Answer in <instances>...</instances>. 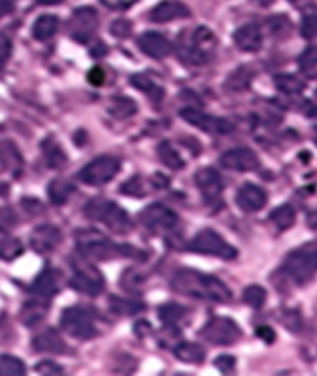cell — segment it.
I'll list each match as a JSON object with an SVG mask.
<instances>
[{
    "label": "cell",
    "instance_id": "obj_24",
    "mask_svg": "<svg viewBox=\"0 0 317 376\" xmlns=\"http://www.w3.org/2000/svg\"><path fill=\"white\" fill-rule=\"evenodd\" d=\"M173 354L178 361L187 365H200L205 360V349L195 343H180L173 348Z\"/></svg>",
    "mask_w": 317,
    "mask_h": 376
},
{
    "label": "cell",
    "instance_id": "obj_2",
    "mask_svg": "<svg viewBox=\"0 0 317 376\" xmlns=\"http://www.w3.org/2000/svg\"><path fill=\"white\" fill-rule=\"evenodd\" d=\"M79 253L90 262H109L115 258H138L136 247L129 245H115L96 229H83L75 233Z\"/></svg>",
    "mask_w": 317,
    "mask_h": 376
},
{
    "label": "cell",
    "instance_id": "obj_43",
    "mask_svg": "<svg viewBox=\"0 0 317 376\" xmlns=\"http://www.w3.org/2000/svg\"><path fill=\"white\" fill-rule=\"evenodd\" d=\"M121 192L124 195L129 196H143L144 195V183L141 180V177L129 178L124 185L121 187Z\"/></svg>",
    "mask_w": 317,
    "mask_h": 376
},
{
    "label": "cell",
    "instance_id": "obj_6",
    "mask_svg": "<svg viewBox=\"0 0 317 376\" xmlns=\"http://www.w3.org/2000/svg\"><path fill=\"white\" fill-rule=\"evenodd\" d=\"M74 268V276H71L70 285L76 292L88 295V297H97L104 290L105 281L102 273L90 263V259H74L71 262Z\"/></svg>",
    "mask_w": 317,
    "mask_h": 376
},
{
    "label": "cell",
    "instance_id": "obj_34",
    "mask_svg": "<svg viewBox=\"0 0 317 376\" xmlns=\"http://www.w3.org/2000/svg\"><path fill=\"white\" fill-rule=\"evenodd\" d=\"M144 283H146V275L136 270V268H129V270L124 271L121 278L122 290H126L129 293H141Z\"/></svg>",
    "mask_w": 317,
    "mask_h": 376
},
{
    "label": "cell",
    "instance_id": "obj_26",
    "mask_svg": "<svg viewBox=\"0 0 317 376\" xmlns=\"http://www.w3.org/2000/svg\"><path fill=\"white\" fill-rule=\"evenodd\" d=\"M42 156H45L46 165L51 170H59L67 165V155L63 151L62 146L53 139H46L42 143Z\"/></svg>",
    "mask_w": 317,
    "mask_h": 376
},
{
    "label": "cell",
    "instance_id": "obj_60",
    "mask_svg": "<svg viewBox=\"0 0 317 376\" xmlns=\"http://www.w3.org/2000/svg\"><path fill=\"white\" fill-rule=\"evenodd\" d=\"M290 2H299V0H290Z\"/></svg>",
    "mask_w": 317,
    "mask_h": 376
},
{
    "label": "cell",
    "instance_id": "obj_38",
    "mask_svg": "<svg viewBox=\"0 0 317 376\" xmlns=\"http://www.w3.org/2000/svg\"><path fill=\"white\" fill-rule=\"evenodd\" d=\"M299 68L307 78H317V46H309L299 58Z\"/></svg>",
    "mask_w": 317,
    "mask_h": 376
},
{
    "label": "cell",
    "instance_id": "obj_31",
    "mask_svg": "<svg viewBox=\"0 0 317 376\" xmlns=\"http://www.w3.org/2000/svg\"><path fill=\"white\" fill-rule=\"evenodd\" d=\"M270 222L278 230H287L295 224V211L290 205H280L275 211L270 213Z\"/></svg>",
    "mask_w": 317,
    "mask_h": 376
},
{
    "label": "cell",
    "instance_id": "obj_56",
    "mask_svg": "<svg viewBox=\"0 0 317 376\" xmlns=\"http://www.w3.org/2000/svg\"><path fill=\"white\" fill-rule=\"evenodd\" d=\"M38 2L42 4V6H54V4L63 2V0H38Z\"/></svg>",
    "mask_w": 317,
    "mask_h": 376
},
{
    "label": "cell",
    "instance_id": "obj_37",
    "mask_svg": "<svg viewBox=\"0 0 317 376\" xmlns=\"http://www.w3.org/2000/svg\"><path fill=\"white\" fill-rule=\"evenodd\" d=\"M24 253L23 242L16 237L0 239V259L4 262H14Z\"/></svg>",
    "mask_w": 317,
    "mask_h": 376
},
{
    "label": "cell",
    "instance_id": "obj_10",
    "mask_svg": "<svg viewBox=\"0 0 317 376\" xmlns=\"http://www.w3.org/2000/svg\"><path fill=\"white\" fill-rule=\"evenodd\" d=\"M141 224L155 234H170L178 228V216L163 204H151L139 213Z\"/></svg>",
    "mask_w": 317,
    "mask_h": 376
},
{
    "label": "cell",
    "instance_id": "obj_29",
    "mask_svg": "<svg viewBox=\"0 0 317 376\" xmlns=\"http://www.w3.org/2000/svg\"><path fill=\"white\" fill-rule=\"evenodd\" d=\"M46 312H48V305L41 302H28L21 310V322L25 326L33 327L36 324H40L45 319Z\"/></svg>",
    "mask_w": 317,
    "mask_h": 376
},
{
    "label": "cell",
    "instance_id": "obj_17",
    "mask_svg": "<svg viewBox=\"0 0 317 376\" xmlns=\"http://www.w3.org/2000/svg\"><path fill=\"white\" fill-rule=\"evenodd\" d=\"M138 46L144 54H148V57L155 59L166 58L171 53V42L166 40L163 34L153 31L141 34L138 40Z\"/></svg>",
    "mask_w": 317,
    "mask_h": 376
},
{
    "label": "cell",
    "instance_id": "obj_8",
    "mask_svg": "<svg viewBox=\"0 0 317 376\" xmlns=\"http://www.w3.org/2000/svg\"><path fill=\"white\" fill-rule=\"evenodd\" d=\"M121 170V161L114 156H98L81 168L80 182L90 187H100L110 182Z\"/></svg>",
    "mask_w": 317,
    "mask_h": 376
},
{
    "label": "cell",
    "instance_id": "obj_20",
    "mask_svg": "<svg viewBox=\"0 0 317 376\" xmlns=\"http://www.w3.org/2000/svg\"><path fill=\"white\" fill-rule=\"evenodd\" d=\"M33 349L36 353L46 354H62L67 351V344L63 337L54 329H46L33 339Z\"/></svg>",
    "mask_w": 317,
    "mask_h": 376
},
{
    "label": "cell",
    "instance_id": "obj_27",
    "mask_svg": "<svg viewBox=\"0 0 317 376\" xmlns=\"http://www.w3.org/2000/svg\"><path fill=\"white\" fill-rule=\"evenodd\" d=\"M59 20L57 16H41L33 25V36L38 41H48L58 31Z\"/></svg>",
    "mask_w": 317,
    "mask_h": 376
},
{
    "label": "cell",
    "instance_id": "obj_22",
    "mask_svg": "<svg viewBox=\"0 0 317 376\" xmlns=\"http://www.w3.org/2000/svg\"><path fill=\"white\" fill-rule=\"evenodd\" d=\"M253 78H255V70L250 66H239L238 70H234L233 74L229 75V78L226 80L224 83V88L228 92H244L250 88V85L253 82Z\"/></svg>",
    "mask_w": 317,
    "mask_h": 376
},
{
    "label": "cell",
    "instance_id": "obj_49",
    "mask_svg": "<svg viewBox=\"0 0 317 376\" xmlns=\"http://www.w3.org/2000/svg\"><path fill=\"white\" fill-rule=\"evenodd\" d=\"M87 78L92 85H96V87H100V85L105 82V71L102 70L100 66H96L88 71Z\"/></svg>",
    "mask_w": 317,
    "mask_h": 376
},
{
    "label": "cell",
    "instance_id": "obj_13",
    "mask_svg": "<svg viewBox=\"0 0 317 376\" xmlns=\"http://www.w3.org/2000/svg\"><path fill=\"white\" fill-rule=\"evenodd\" d=\"M219 163L222 168L231 170V172L246 173L260 168V158L250 148H234L221 156Z\"/></svg>",
    "mask_w": 317,
    "mask_h": 376
},
{
    "label": "cell",
    "instance_id": "obj_30",
    "mask_svg": "<svg viewBox=\"0 0 317 376\" xmlns=\"http://www.w3.org/2000/svg\"><path fill=\"white\" fill-rule=\"evenodd\" d=\"M129 82L132 83V87H136V88H138V90L146 93V95L149 98H151V100L160 102L161 98H163V88L158 87V85L155 82H153V80L149 78L148 75L136 74V75L131 76Z\"/></svg>",
    "mask_w": 317,
    "mask_h": 376
},
{
    "label": "cell",
    "instance_id": "obj_53",
    "mask_svg": "<svg viewBox=\"0 0 317 376\" xmlns=\"http://www.w3.org/2000/svg\"><path fill=\"white\" fill-rule=\"evenodd\" d=\"M16 7V0H0V17L8 16Z\"/></svg>",
    "mask_w": 317,
    "mask_h": 376
},
{
    "label": "cell",
    "instance_id": "obj_47",
    "mask_svg": "<svg viewBox=\"0 0 317 376\" xmlns=\"http://www.w3.org/2000/svg\"><path fill=\"white\" fill-rule=\"evenodd\" d=\"M36 371L40 375H63V368L53 361H41L36 366Z\"/></svg>",
    "mask_w": 317,
    "mask_h": 376
},
{
    "label": "cell",
    "instance_id": "obj_42",
    "mask_svg": "<svg viewBox=\"0 0 317 376\" xmlns=\"http://www.w3.org/2000/svg\"><path fill=\"white\" fill-rule=\"evenodd\" d=\"M19 224V219H17V213L12 211L11 207H0V230L2 233H8Z\"/></svg>",
    "mask_w": 317,
    "mask_h": 376
},
{
    "label": "cell",
    "instance_id": "obj_59",
    "mask_svg": "<svg viewBox=\"0 0 317 376\" xmlns=\"http://www.w3.org/2000/svg\"><path fill=\"white\" fill-rule=\"evenodd\" d=\"M314 139H316V144H317V129H316V136H314Z\"/></svg>",
    "mask_w": 317,
    "mask_h": 376
},
{
    "label": "cell",
    "instance_id": "obj_4",
    "mask_svg": "<svg viewBox=\"0 0 317 376\" xmlns=\"http://www.w3.org/2000/svg\"><path fill=\"white\" fill-rule=\"evenodd\" d=\"M284 275L295 285H307L317 275V242H309L287 254Z\"/></svg>",
    "mask_w": 317,
    "mask_h": 376
},
{
    "label": "cell",
    "instance_id": "obj_19",
    "mask_svg": "<svg viewBox=\"0 0 317 376\" xmlns=\"http://www.w3.org/2000/svg\"><path fill=\"white\" fill-rule=\"evenodd\" d=\"M234 42L244 53H256L263 45V34L258 24H244L234 33Z\"/></svg>",
    "mask_w": 317,
    "mask_h": 376
},
{
    "label": "cell",
    "instance_id": "obj_12",
    "mask_svg": "<svg viewBox=\"0 0 317 376\" xmlns=\"http://www.w3.org/2000/svg\"><path fill=\"white\" fill-rule=\"evenodd\" d=\"M180 117L183 121L192 124V126L199 127L200 131L207 132V134L214 136H226L231 134L234 131V126L229 121L221 117H212V115H207L200 110L192 109V107H187V109L180 110Z\"/></svg>",
    "mask_w": 317,
    "mask_h": 376
},
{
    "label": "cell",
    "instance_id": "obj_57",
    "mask_svg": "<svg viewBox=\"0 0 317 376\" xmlns=\"http://www.w3.org/2000/svg\"><path fill=\"white\" fill-rule=\"evenodd\" d=\"M7 192H8V185H6V183H2V182H0V196H2V195H6Z\"/></svg>",
    "mask_w": 317,
    "mask_h": 376
},
{
    "label": "cell",
    "instance_id": "obj_33",
    "mask_svg": "<svg viewBox=\"0 0 317 376\" xmlns=\"http://www.w3.org/2000/svg\"><path fill=\"white\" fill-rule=\"evenodd\" d=\"M109 307H110V310L117 315H134L146 309L144 303L132 302V300H127V298H121V297H110Z\"/></svg>",
    "mask_w": 317,
    "mask_h": 376
},
{
    "label": "cell",
    "instance_id": "obj_14",
    "mask_svg": "<svg viewBox=\"0 0 317 376\" xmlns=\"http://www.w3.org/2000/svg\"><path fill=\"white\" fill-rule=\"evenodd\" d=\"M195 185L202 194L207 204L214 205L219 202L222 190H224V182H222L221 173L214 168H202L195 173Z\"/></svg>",
    "mask_w": 317,
    "mask_h": 376
},
{
    "label": "cell",
    "instance_id": "obj_9",
    "mask_svg": "<svg viewBox=\"0 0 317 376\" xmlns=\"http://www.w3.org/2000/svg\"><path fill=\"white\" fill-rule=\"evenodd\" d=\"M200 336L216 346H231L241 339V329L229 317H212L205 322Z\"/></svg>",
    "mask_w": 317,
    "mask_h": 376
},
{
    "label": "cell",
    "instance_id": "obj_55",
    "mask_svg": "<svg viewBox=\"0 0 317 376\" xmlns=\"http://www.w3.org/2000/svg\"><path fill=\"white\" fill-rule=\"evenodd\" d=\"M307 115H311V117H317V92L314 95V100L311 102L309 110H307Z\"/></svg>",
    "mask_w": 317,
    "mask_h": 376
},
{
    "label": "cell",
    "instance_id": "obj_39",
    "mask_svg": "<svg viewBox=\"0 0 317 376\" xmlns=\"http://www.w3.org/2000/svg\"><path fill=\"white\" fill-rule=\"evenodd\" d=\"M25 375V365L19 358L11 354L0 356V376H23Z\"/></svg>",
    "mask_w": 317,
    "mask_h": 376
},
{
    "label": "cell",
    "instance_id": "obj_21",
    "mask_svg": "<svg viewBox=\"0 0 317 376\" xmlns=\"http://www.w3.org/2000/svg\"><path fill=\"white\" fill-rule=\"evenodd\" d=\"M59 281L62 275L58 270L53 268H46L38 275V278L33 283V293H36L40 298H51L59 292Z\"/></svg>",
    "mask_w": 317,
    "mask_h": 376
},
{
    "label": "cell",
    "instance_id": "obj_41",
    "mask_svg": "<svg viewBox=\"0 0 317 376\" xmlns=\"http://www.w3.org/2000/svg\"><path fill=\"white\" fill-rule=\"evenodd\" d=\"M268 24H270V33L277 37H285L287 34L290 33V29H292V24H290V20L287 19L285 16L272 17V19L268 20Z\"/></svg>",
    "mask_w": 317,
    "mask_h": 376
},
{
    "label": "cell",
    "instance_id": "obj_3",
    "mask_svg": "<svg viewBox=\"0 0 317 376\" xmlns=\"http://www.w3.org/2000/svg\"><path fill=\"white\" fill-rule=\"evenodd\" d=\"M85 217L87 219L102 222L105 228H109L115 234H127L132 230V221L121 205H117L113 200L102 199H92L90 202L85 204Z\"/></svg>",
    "mask_w": 317,
    "mask_h": 376
},
{
    "label": "cell",
    "instance_id": "obj_36",
    "mask_svg": "<svg viewBox=\"0 0 317 376\" xmlns=\"http://www.w3.org/2000/svg\"><path fill=\"white\" fill-rule=\"evenodd\" d=\"M158 156H160L161 163L166 165L171 170H182L183 166H185V161L175 151L168 141H163L160 146H158Z\"/></svg>",
    "mask_w": 317,
    "mask_h": 376
},
{
    "label": "cell",
    "instance_id": "obj_5",
    "mask_svg": "<svg viewBox=\"0 0 317 376\" xmlns=\"http://www.w3.org/2000/svg\"><path fill=\"white\" fill-rule=\"evenodd\" d=\"M59 324H62L63 331L75 339H92L97 336L96 320H93L92 312L85 307H68L62 312Z\"/></svg>",
    "mask_w": 317,
    "mask_h": 376
},
{
    "label": "cell",
    "instance_id": "obj_23",
    "mask_svg": "<svg viewBox=\"0 0 317 376\" xmlns=\"http://www.w3.org/2000/svg\"><path fill=\"white\" fill-rule=\"evenodd\" d=\"M178 54L183 63H187V65H192V66H202L209 61V54L204 53L199 46L194 45V41L192 40L180 41Z\"/></svg>",
    "mask_w": 317,
    "mask_h": 376
},
{
    "label": "cell",
    "instance_id": "obj_18",
    "mask_svg": "<svg viewBox=\"0 0 317 376\" xmlns=\"http://www.w3.org/2000/svg\"><path fill=\"white\" fill-rule=\"evenodd\" d=\"M190 16V11H188L185 4L178 2V0H165V2L158 4L156 7L151 8L149 12V19L153 23H170V20H177L183 19V17Z\"/></svg>",
    "mask_w": 317,
    "mask_h": 376
},
{
    "label": "cell",
    "instance_id": "obj_15",
    "mask_svg": "<svg viewBox=\"0 0 317 376\" xmlns=\"http://www.w3.org/2000/svg\"><path fill=\"white\" fill-rule=\"evenodd\" d=\"M62 230H59L57 225L53 224H42L38 225L36 229L31 233V237H29V242H31V247L36 253L46 254L54 251L62 242Z\"/></svg>",
    "mask_w": 317,
    "mask_h": 376
},
{
    "label": "cell",
    "instance_id": "obj_50",
    "mask_svg": "<svg viewBox=\"0 0 317 376\" xmlns=\"http://www.w3.org/2000/svg\"><path fill=\"white\" fill-rule=\"evenodd\" d=\"M11 51H12L11 40L6 36H0V66L7 61L8 57H11Z\"/></svg>",
    "mask_w": 317,
    "mask_h": 376
},
{
    "label": "cell",
    "instance_id": "obj_51",
    "mask_svg": "<svg viewBox=\"0 0 317 376\" xmlns=\"http://www.w3.org/2000/svg\"><path fill=\"white\" fill-rule=\"evenodd\" d=\"M256 336H258L261 341H265L267 344L275 343V339H277L275 331H273V329L268 327V326H261V327L256 329Z\"/></svg>",
    "mask_w": 317,
    "mask_h": 376
},
{
    "label": "cell",
    "instance_id": "obj_46",
    "mask_svg": "<svg viewBox=\"0 0 317 376\" xmlns=\"http://www.w3.org/2000/svg\"><path fill=\"white\" fill-rule=\"evenodd\" d=\"M216 368L221 371V373H233L234 368H236V360L233 356H226L222 354L216 360Z\"/></svg>",
    "mask_w": 317,
    "mask_h": 376
},
{
    "label": "cell",
    "instance_id": "obj_28",
    "mask_svg": "<svg viewBox=\"0 0 317 376\" xmlns=\"http://www.w3.org/2000/svg\"><path fill=\"white\" fill-rule=\"evenodd\" d=\"M74 192H75V187L71 185L68 180H65V178H54L48 187V195H50L51 202L57 205L67 204Z\"/></svg>",
    "mask_w": 317,
    "mask_h": 376
},
{
    "label": "cell",
    "instance_id": "obj_45",
    "mask_svg": "<svg viewBox=\"0 0 317 376\" xmlns=\"http://www.w3.org/2000/svg\"><path fill=\"white\" fill-rule=\"evenodd\" d=\"M132 31V24L126 19H117L114 20L113 25H110V33L117 37H127Z\"/></svg>",
    "mask_w": 317,
    "mask_h": 376
},
{
    "label": "cell",
    "instance_id": "obj_11",
    "mask_svg": "<svg viewBox=\"0 0 317 376\" xmlns=\"http://www.w3.org/2000/svg\"><path fill=\"white\" fill-rule=\"evenodd\" d=\"M98 28V14L96 8L92 7H80L74 11L70 17V29L71 40L79 42H88L96 36Z\"/></svg>",
    "mask_w": 317,
    "mask_h": 376
},
{
    "label": "cell",
    "instance_id": "obj_40",
    "mask_svg": "<svg viewBox=\"0 0 317 376\" xmlns=\"http://www.w3.org/2000/svg\"><path fill=\"white\" fill-rule=\"evenodd\" d=\"M244 303L253 307V309H261L267 302V290L260 285H250L243 293Z\"/></svg>",
    "mask_w": 317,
    "mask_h": 376
},
{
    "label": "cell",
    "instance_id": "obj_7",
    "mask_svg": "<svg viewBox=\"0 0 317 376\" xmlns=\"http://www.w3.org/2000/svg\"><path fill=\"white\" fill-rule=\"evenodd\" d=\"M188 249L192 253L216 256V258L221 259H234L238 256V251L234 249V246L226 242L221 237V234H217L212 229H202L200 233H197L195 237L190 241V245H188Z\"/></svg>",
    "mask_w": 317,
    "mask_h": 376
},
{
    "label": "cell",
    "instance_id": "obj_35",
    "mask_svg": "<svg viewBox=\"0 0 317 376\" xmlns=\"http://www.w3.org/2000/svg\"><path fill=\"white\" fill-rule=\"evenodd\" d=\"M158 315H160L165 326L175 327L180 320L185 317L187 310L182 305H177V303H165V305H161L158 309Z\"/></svg>",
    "mask_w": 317,
    "mask_h": 376
},
{
    "label": "cell",
    "instance_id": "obj_48",
    "mask_svg": "<svg viewBox=\"0 0 317 376\" xmlns=\"http://www.w3.org/2000/svg\"><path fill=\"white\" fill-rule=\"evenodd\" d=\"M107 8H113V11H127L134 6L138 0H100Z\"/></svg>",
    "mask_w": 317,
    "mask_h": 376
},
{
    "label": "cell",
    "instance_id": "obj_54",
    "mask_svg": "<svg viewBox=\"0 0 317 376\" xmlns=\"http://www.w3.org/2000/svg\"><path fill=\"white\" fill-rule=\"evenodd\" d=\"M307 225H309L311 230H314L317 234V211L311 212L309 216H307Z\"/></svg>",
    "mask_w": 317,
    "mask_h": 376
},
{
    "label": "cell",
    "instance_id": "obj_44",
    "mask_svg": "<svg viewBox=\"0 0 317 376\" xmlns=\"http://www.w3.org/2000/svg\"><path fill=\"white\" fill-rule=\"evenodd\" d=\"M302 36L306 37V40H317V16L304 17Z\"/></svg>",
    "mask_w": 317,
    "mask_h": 376
},
{
    "label": "cell",
    "instance_id": "obj_25",
    "mask_svg": "<svg viewBox=\"0 0 317 376\" xmlns=\"http://www.w3.org/2000/svg\"><path fill=\"white\" fill-rule=\"evenodd\" d=\"M107 112L113 115L114 119L122 121V119L132 117V115L138 112V105L129 97H114L110 98L109 105H107Z\"/></svg>",
    "mask_w": 317,
    "mask_h": 376
},
{
    "label": "cell",
    "instance_id": "obj_58",
    "mask_svg": "<svg viewBox=\"0 0 317 376\" xmlns=\"http://www.w3.org/2000/svg\"><path fill=\"white\" fill-rule=\"evenodd\" d=\"M270 2H272V0H263V4H270Z\"/></svg>",
    "mask_w": 317,
    "mask_h": 376
},
{
    "label": "cell",
    "instance_id": "obj_32",
    "mask_svg": "<svg viewBox=\"0 0 317 376\" xmlns=\"http://www.w3.org/2000/svg\"><path fill=\"white\" fill-rule=\"evenodd\" d=\"M275 85L277 88L285 95H299V93L304 92L306 88V83L302 82L301 78H297L295 75L289 74H282L275 76Z\"/></svg>",
    "mask_w": 317,
    "mask_h": 376
},
{
    "label": "cell",
    "instance_id": "obj_1",
    "mask_svg": "<svg viewBox=\"0 0 317 376\" xmlns=\"http://www.w3.org/2000/svg\"><path fill=\"white\" fill-rule=\"evenodd\" d=\"M171 288L180 295H185L190 298H199V300H209L217 303H226L231 300V290L224 281L217 276L205 275L197 270H178L171 278Z\"/></svg>",
    "mask_w": 317,
    "mask_h": 376
},
{
    "label": "cell",
    "instance_id": "obj_52",
    "mask_svg": "<svg viewBox=\"0 0 317 376\" xmlns=\"http://www.w3.org/2000/svg\"><path fill=\"white\" fill-rule=\"evenodd\" d=\"M23 207L24 211L28 213H31V216H40V213L42 212V205L40 200H34V199H24L23 202Z\"/></svg>",
    "mask_w": 317,
    "mask_h": 376
},
{
    "label": "cell",
    "instance_id": "obj_16",
    "mask_svg": "<svg viewBox=\"0 0 317 376\" xmlns=\"http://www.w3.org/2000/svg\"><path fill=\"white\" fill-rule=\"evenodd\" d=\"M267 192L258 185L253 183H246L238 190L236 194V204L239 208H243L244 212H258L267 205Z\"/></svg>",
    "mask_w": 317,
    "mask_h": 376
}]
</instances>
